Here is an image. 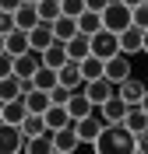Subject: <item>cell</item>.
Wrapping results in <instances>:
<instances>
[{"label":"cell","instance_id":"obj_1","mask_svg":"<svg viewBox=\"0 0 148 154\" xmlns=\"http://www.w3.org/2000/svg\"><path fill=\"white\" fill-rule=\"evenodd\" d=\"M92 151H99V154H130V151H138V133L127 123H106V130L99 133Z\"/></svg>","mask_w":148,"mask_h":154},{"label":"cell","instance_id":"obj_2","mask_svg":"<svg viewBox=\"0 0 148 154\" xmlns=\"http://www.w3.org/2000/svg\"><path fill=\"white\" fill-rule=\"evenodd\" d=\"M102 21H106V28L109 32H123V28H130L134 25V7H127L123 0H109V7L102 11Z\"/></svg>","mask_w":148,"mask_h":154},{"label":"cell","instance_id":"obj_3","mask_svg":"<svg viewBox=\"0 0 148 154\" xmlns=\"http://www.w3.org/2000/svg\"><path fill=\"white\" fill-rule=\"evenodd\" d=\"M92 53H95V56H102V60L123 53V49H120V35H117V32H109V28L95 32V35H92Z\"/></svg>","mask_w":148,"mask_h":154},{"label":"cell","instance_id":"obj_4","mask_svg":"<svg viewBox=\"0 0 148 154\" xmlns=\"http://www.w3.org/2000/svg\"><path fill=\"white\" fill-rule=\"evenodd\" d=\"M81 144H85V140H81V133H78V126H74V123L53 130V147H57V154H71V151H78Z\"/></svg>","mask_w":148,"mask_h":154},{"label":"cell","instance_id":"obj_5","mask_svg":"<svg viewBox=\"0 0 148 154\" xmlns=\"http://www.w3.org/2000/svg\"><path fill=\"white\" fill-rule=\"evenodd\" d=\"M39 70H42V53L28 49V53L14 56V74H18L21 81H35V74H39Z\"/></svg>","mask_w":148,"mask_h":154},{"label":"cell","instance_id":"obj_6","mask_svg":"<svg viewBox=\"0 0 148 154\" xmlns=\"http://www.w3.org/2000/svg\"><path fill=\"white\" fill-rule=\"evenodd\" d=\"M28 112H32V109H28V102H25V95H21V98H11V102H0V123L21 126Z\"/></svg>","mask_w":148,"mask_h":154},{"label":"cell","instance_id":"obj_7","mask_svg":"<svg viewBox=\"0 0 148 154\" xmlns=\"http://www.w3.org/2000/svg\"><path fill=\"white\" fill-rule=\"evenodd\" d=\"M81 91H85L95 105H106L109 98L117 95V84H113L109 77H95V81H85V88H81Z\"/></svg>","mask_w":148,"mask_h":154},{"label":"cell","instance_id":"obj_8","mask_svg":"<svg viewBox=\"0 0 148 154\" xmlns=\"http://www.w3.org/2000/svg\"><path fill=\"white\" fill-rule=\"evenodd\" d=\"M78 133H81V140H85V144L88 147H95V140H99V133H102V130H106V119H102V116H85V119H78Z\"/></svg>","mask_w":148,"mask_h":154},{"label":"cell","instance_id":"obj_9","mask_svg":"<svg viewBox=\"0 0 148 154\" xmlns=\"http://www.w3.org/2000/svg\"><path fill=\"white\" fill-rule=\"evenodd\" d=\"M106 77L113 81V84H123V81L130 77V56L127 53H117V56L106 60Z\"/></svg>","mask_w":148,"mask_h":154},{"label":"cell","instance_id":"obj_10","mask_svg":"<svg viewBox=\"0 0 148 154\" xmlns=\"http://www.w3.org/2000/svg\"><path fill=\"white\" fill-rule=\"evenodd\" d=\"M120 49H123L127 56H134V53H145V28H138V25L123 28V32H120Z\"/></svg>","mask_w":148,"mask_h":154},{"label":"cell","instance_id":"obj_11","mask_svg":"<svg viewBox=\"0 0 148 154\" xmlns=\"http://www.w3.org/2000/svg\"><path fill=\"white\" fill-rule=\"evenodd\" d=\"M127 112H130V105L123 102V98H120V91L109 98L106 105H99V116H102L106 123H123V119H127Z\"/></svg>","mask_w":148,"mask_h":154},{"label":"cell","instance_id":"obj_12","mask_svg":"<svg viewBox=\"0 0 148 154\" xmlns=\"http://www.w3.org/2000/svg\"><path fill=\"white\" fill-rule=\"evenodd\" d=\"M42 63L46 67H53V70H60V67H67L71 63V53H67V42H53V46H46L42 49Z\"/></svg>","mask_w":148,"mask_h":154},{"label":"cell","instance_id":"obj_13","mask_svg":"<svg viewBox=\"0 0 148 154\" xmlns=\"http://www.w3.org/2000/svg\"><path fill=\"white\" fill-rule=\"evenodd\" d=\"M25 130L21 126H11V123H4V137H0V144H4V151L7 154H21L25 151Z\"/></svg>","mask_w":148,"mask_h":154},{"label":"cell","instance_id":"obj_14","mask_svg":"<svg viewBox=\"0 0 148 154\" xmlns=\"http://www.w3.org/2000/svg\"><path fill=\"white\" fill-rule=\"evenodd\" d=\"M32 49V38L25 28H14L11 35H4V53H11V56H21V53H28Z\"/></svg>","mask_w":148,"mask_h":154},{"label":"cell","instance_id":"obj_15","mask_svg":"<svg viewBox=\"0 0 148 154\" xmlns=\"http://www.w3.org/2000/svg\"><path fill=\"white\" fill-rule=\"evenodd\" d=\"M117 91H120V98H123L127 105H141V98H145V91H148V88L141 84L138 77H127L123 84H117Z\"/></svg>","mask_w":148,"mask_h":154},{"label":"cell","instance_id":"obj_16","mask_svg":"<svg viewBox=\"0 0 148 154\" xmlns=\"http://www.w3.org/2000/svg\"><path fill=\"white\" fill-rule=\"evenodd\" d=\"M60 84L71 88V91H81V88H85V74H81V63H78V60H71L67 67H60Z\"/></svg>","mask_w":148,"mask_h":154},{"label":"cell","instance_id":"obj_17","mask_svg":"<svg viewBox=\"0 0 148 154\" xmlns=\"http://www.w3.org/2000/svg\"><path fill=\"white\" fill-rule=\"evenodd\" d=\"M28 38H32V49H35V53H42L46 46H53V42H57V35H53V25H49V21H39V25L28 32Z\"/></svg>","mask_w":148,"mask_h":154},{"label":"cell","instance_id":"obj_18","mask_svg":"<svg viewBox=\"0 0 148 154\" xmlns=\"http://www.w3.org/2000/svg\"><path fill=\"white\" fill-rule=\"evenodd\" d=\"M21 95H25V81L18 74L0 77V102H11V98H21Z\"/></svg>","mask_w":148,"mask_h":154},{"label":"cell","instance_id":"obj_19","mask_svg":"<svg viewBox=\"0 0 148 154\" xmlns=\"http://www.w3.org/2000/svg\"><path fill=\"white\" fill-rule=\"evenodd\" d=\"M67 53H71V60H85V56H92V35H85V32H78L74 38H67Z\"/></svg>","mask_w":148,"mask_h":154},{"label":"cell","instance_id":"obj_20","mask_svg":"<svg viewBox=\"0 0 148 154\" xmlns=\"http://www.w3.org/2000/svg\"><path fill=\"white\" fill-rule=\"evenodd\" d=\"M25 154H57V147H53V130H49V133H39V137H28V140H25Z\"/></svg>","mask_w":148,"mask_h":154},{"label":"cell","instance_id":"obj_21","mask_svg":"<svg viewBox=\"0 0 148 154\" xmlns=\"http://www.w3.org/2000/svg\"><path fill=\"white\" fill-rule=\"evenodd\" d=\"M14 18H18V28H25V32H32L35 25H39V4H21L18 11H14Z\"/></svg>","mask_w":148,"mask_h":154},{"label":"cell","instance_id":"obj_22","mask_svg":"<svg viewBox=\"0 0 148 154\" xmlns=\"http://www.w3.org/2000/svg\"><path fill=\"white\" fill-rule=\"evenodd\" d=\"M78 32H81V28H78V18H71V14H60V18L53 21V35H57L60 42H67V38H74Z\"/></svg>","mask_w":148,"mask_h":154},{"label":"cell","instance_id":"obj_23","mask_svg":"<svg viewBox=\"0 0 148 154\" xmlns=\"http://www.w3.org/2000/svg\"><path fill=\"white\" fill-rule=\"evenodd\" d=\"M46 123H49V130H60V126H71V123H74V116H71L67 105H49L46 109Z\"/></svg>","mask_w":148,"mask_h":154},{"label":"cell","instance_id":"obj_24","mask_svg":"<svg viewBox=\"0 0 148 154\" xmlns=\"http://www.w3.org/2000/svg\"><path fill=\"white\" fill-rule=\"evenodd\" d=\"M78 28L85 32V35H95V32H102L106 28V21H102V11H85L78 18Z\"/></svg>","mask_w":148,"mask_h":154},{"label":"cell","instance_id":"obj_25","mask_svg":"<svg viewBox=\"0 0 148 154\" xmlns=\"http://www.w3.org/2000/svg\"><path fill=\"white\" fill-rule=\"evenodd\" d=\"M81 74H85V81H95V77H106V60L102 56H85L81 60Z\"/></svg>","mask_w":148,"mask_h":154},{"label":"cell","instance_id":"obj_26","mask_svg":"<svg viewBox=\"0 0 148 154\" xmlns=\"http://www.w3.org/2000/svg\"><path fill=\"white\" fill-rule=\"evenodd\" d=\"M123 123H127L134 133L148 130V109H145V105H130V112H127V119H123Z\"/></svg>","mask_w":148,"mask_h":154},{"label":"cell","instance_id":"obj_27","mask_svg":"<svg viewBox=\"0 0 148 154\" xmlns=\"http://www.w3.org/2000/svg\"><path fill=\"white\" fill-rule=\"evenodd\" d=\"M60 14H64V4H60V0H39V18H42V21L53 25Z\"/></svg>","mask_w":148,"mask_h":154},{"label":"cell","instance_id":"obj_28","mask_svg":"<svg viewBox=\"0 0 148 154\" xmlns=\"http://www.w3.org/2000/svg\"><path fill=\"white\" fill-rule=\"evenodd\" d=\"M60 4H64V14H71V18H81L88 11V0H60Z\"/></svg>","mask_w":148,"mask_h":154},{"label":"cell","instance_id":"obj_29","mask_svg":"<svg viewBox=\"0 0 148 154\" xmlns=\"http://www.w3.org/2000/svg\"><path fill=\"white\" fill-rule=\"evenodd\" d=\"M49 95H53V105H67V102H71V95H74V91H71V88H64V84H57V88H53V91H49Z\"/></svg>","mask_w":148,"mask_h":154},{"label":"cell","instance_id":"obj_30","mask_svg":"<svg viewBox=\"0 0 148 154\" xmlns=\"http://www.w3.org/2000/svg\"><path fill=\"white\" fill-rule=\"evenodd\" d=\"M134 25L138 28H148V4H138L134 7Z\"/></svg>","mask_w":148,"mask_h":154},{"label":"cell","instance_id":"obj_31","mask_svg":"<svg viewBox=\"0 0 148 154\" xmlns=\"http://www.w3.org/2000/svg\"><path fill=\"white\" fill-rule=\"evenodd\" d=\"M138 154H148V130L138 133Z\"/></svg>","mask_w":148,"mask_h":154},{"label":"cell","instance_id":"obj_32","mask_svg":"<svg viewBox=\"0 0 148 154\" xmlns=\"http://www.w3.org/2000/svg\"><path fill=\"white\" fill-rule=\"evenodd\" d=\"M25 0H0V11H18Z\"/></svg>","mask_w":148,"mask_h":154},{"label":"cell","instance_id":"obj_33","mask_svg":"<svg viewBox=\"0 0 148 154\" xmlns=\"http://www.w3.org/2000/svg\"><path fill=\"white\" fill-rule=\"evenodd\" d=\"M109 0H88V11H106Z\"/></svg>","mask_w":148,"mask_h":154},{"label":"cell","instance_id":"obj_34","mask_svg":"<svg viewBox=\"0 0 148 154\" xmlns=\"http://www.w3.org/2000/svg\"><path fill=\"white\" fill-rule=\"evenodd\" d=\"M123 4H127V7H138V4H145V0H123Z\"/></svg>","mask_w":148,"mask_h":154},{"label":"cell","instance_id":"obj_35","mask_svg":"<svg viewBox=\"0 0 148 154\" xmlns=\"http://www.w3.org/2000/svg\"><path fill=\"white\" fill-rule=\"evenodd\" d=\"M145 56H148V28H145Z\"/></svg>","mask_w":148,"mask_h":154},{"label":"cell","instance_id":"obj_36","mask_svg":"<svg viewBox=\"0 0 148 154\" xmlns=\"http://www.w3.org/2000/svg\"><path fill=\"white\" fill-rule=\"evenodd\" d=\"M141 105H145V109H148V91H145V98H141Z\"/></svg>","mask_w":148,"mask_h":154},{"label":"cell","instance_id":"obj_37","mask_svg":"<svg viewBox=\"0 0 148 154\" xmlns=\"http://www.w3.org/2000/svg\"><path fill=\"white\" fill-rule=\"evenodd\" d=\"M25 4H39V0H25Z\"/></svg>","mask_w":148,"mask_h":154},{"label":"cell","instance_id":"obj_38","mask_svg":"<svg viewBox=\"0 0 148 154\" xmlns=\"http://www.w3.org/2000/svg\"><path fill=\"white\" fill-rule=\"evenodd\" d=\"M145 4H148V0H145Z\"/></svg>","mask_w":148,"mask_h":154}]
</instances>
